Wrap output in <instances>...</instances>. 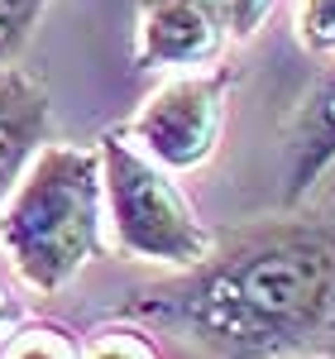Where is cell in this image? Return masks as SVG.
Masks as SVG:
<instances>
[{
  "mask_svg": "<svg viewBox=\"0 0 335 359\" xmlns=\"http://www.w3.org/2000/svg\"><path fill=\"white\" fill-rule=\"evenodd\" d=\"M297 43L311 57H335V0H302L297 5Z\"/></svg>",
  "mask_w": 335,
  "mask_h": 359,
  "instance_id": "obj_10",
  "label": "cell"
},
{
  "mask_svg": "<svg viewBox=\"0 0 335 359\" xmlns=\"http://www.w3.org/2000/svg\"><path fill=\"white\" fill-rule=\"evenodd\" d=\"M216 5H221L225 25H230V39H254L278 0H216Z\"/></svg>",
  "mask_w": 335,
  "mask_h": 359,
  "instance_id": "obj_12",
  "label": "cell"
},
{
  "mask_svg": "<svg viewBox=\"0 0 335 359\" xmlns=\"http://www.w3.org/2000/svg\"><path fill=\"white\" fill-rule=\"evenodd\" d=\"M307 359H316V355H307Z\"/></svg>",
  "mask_w": 335,
  "mask_h": 359,
  "instance_id": "obj_14",
  "label": "cell"
},
{
  "mask_svg": "<svg viewBox=\"0 0 335 359\" xmlns=\"http://www.w3.org/2000/svg\"><path fill=\"white\" fill-rule=\"evenodd\" d=\"M53 139V101L34 72L5 62L0 67V206L20 187L39 149Z\"/></svg>",
  "mask_w": 335,
  "mask_h": 359,
  "instance_id": "obj_7",
  "label": "cell"
},
{
  "mask_svg": "<svg viewBox=\"0 0 335 359\" xmlns=\"http://www.w3.org/2000/svg\"><path fill=\"white\" fill-rule=\"evenodd\" d=\"M15 321H25V306L10 297V287L0 283V326H15Z\"/></svg>",
  "mask_w": 335,
  "mask_h": 359,
  "instance_id": "obj_13",
  "label": "cell"
},
{
  "mask_svg": "<svg viewBox=\"0 0 335 359\" xmlns=\"http://www.w3.org/2000/svg\"><path fill=\"white\" fill-rule=\"evenodd\" d=\"M101 187H106V225L125 259L153 269H192L211 254L216 230L196 216L177 172L153 163L125 130L101 135Z\"/></svg>",
  "mask_w": 335,
  "mask_h": 359,
  "instance_id": "obj_3",
  "label": "cell"
},
{
  "mask_svg": "<svg viewBox=\"0 0 335 359\" xmlns=\"http://www.w3.org/2000/svg\"><path fill=\"white\" fill-rule=\"evenodd\" d=\"M230 48L216 0H139L135 62L144 72H201L216 67Z\"/></svg>",
  "mask_w": 335,
  "mask_h": 359,
  "instance_id": "obj_5",
  "label": "cell"
},
{
  "mask_svg": "<svg viewBox=\"0 0 335 359\" xmlns=\"http://www.w3.org/2000/svg\"><path fill=\"white\" fill-rule=\"evenodd\" d=\"M230 91H235V67L225 62L201 72H177L135 111L125 135L168 172H196L201 163L216 158L225 139Z\"/></svg>",
  "mask_w": 335,
  "mask_h": 359,
  "instance_id": "obj_4",
  "label": "cell"
},
{
  "mask_svg": "<svg viewBox=\"0 0 335 359\" xmlns=\"http://www.w3.org/2000/svg\"><path fill=\"white\" fill-rule=\"evenodd\" d=\"M48 0H0V67L15 62V53L29 43Z\"/></svg>",
  "mask_w": 335,
  "mask_h": 359,
  "instance_id": "obj_11",
  "label": "cell"
},
{
  "mask_svg": "<svg viewBox=\"0 0 335 359\" xmlns=\"http://www.w3.org/2000/svg\"><path fill=\"white\" fill-rule=\"evenodd\" d=\"M0 359H82V340L57 321H15L0 340Z\"/></svg>",
  "mask_w": 335,
  "mask_h": 359,
  "instance_id": "obj_8",
  "label": "cell"
},
{
  "mask_svg": "<svg viewBox=\"0 0 335 359\" xmlns=\"http://www.w3.org/2000/svg\"><path fill=\"white\" fill-rule=\"evenodd\" d=\"M82 359H163V350L153 345L149 326L125 321V316H111L106 326H96L82 340Z\"/></svg>",
  "mask_w": 335,
  "mask_h": 359,
  "instance_id": "obj_9",
  "label": "cell"
},
{
  "mask_svg": "<svg viewBox=\"0 0 335 359\" xmlns=\"http://www.w3.org/2000/svg\"><path fill=\"white\" fill-rule=\"evenodd\" d=\"M335 168V57L282 120V206H302Z\"/></svg>",
  "mask_w": 335,
  "mask_h": 359,
  "instance_id": "obj_6",
  "label": "cell"
},
{
  "mask_svg": "<svg viewBox=\"0 0 335 359\" xmlns=\"http://www.w3.org/2000/svg\"><path fill=\"white\" fill-rule=\"evenodd\" d=\"M0 249L29 292H62L106 254V187L96 144H43L0 206Z\"/></svg>",
  "mask_w": 335,
  "mask_h": 359,
  "instance_id": "obj_2",
  "label": "cell"
},
{
  "mask_svg": "<svg viewBox=\"0 0 335 359\" xmlns=\"http://www.w3.org/2000/svg\"><path fill=\"white\" fill-rule=\"evenodd\" d=\"M111 316L211 359H307L335 345V196L225 225L211 254L135 287Z\"/></svg>",
  "mask_w": 335,
  "mask_h": 359,
  "instance_id": "obj_1",
  "label": "cell"
}]
</instances>
